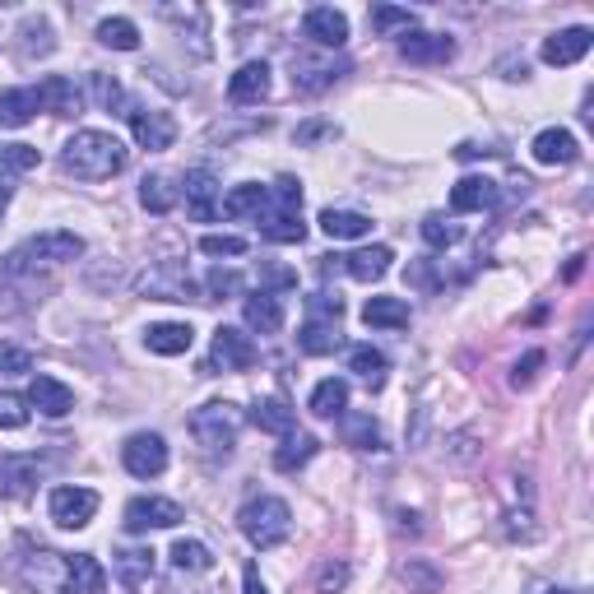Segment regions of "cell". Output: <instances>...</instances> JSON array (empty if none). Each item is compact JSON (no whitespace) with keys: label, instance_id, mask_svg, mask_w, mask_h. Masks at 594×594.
Instances as JSON below:
<instances>
[{"label":"cell","instance_id":"cell-25","mask_svg":"<svg viewBox=\"0 0 594 594\" xmlns=\"http://www.w3.org/2000/svg\"><path fill=\"white\" fill-rule=\"evenodd\" d=\"M241 316H247V325L256 330V335H279L283 330V302H279V293L260 289L241 302Z\"/></svg>","mask_w":594,"mask_h":594},{"label":"cell","instance_id":"cell-37","mask_svg":"<svg viewBox=\"0 0 594 594\" xmlns=\"http://www.w3.org/2000/svg\"><path fill=\"white\" fill-rule=\"evenodd\" d=\"M321 233L335 237V241H354V237H367L371 233V218L358 214V209H325L321 214Z\"/></svg>","mask_w":594,"mask_h":594},{"label":"cell","instance_id":"cell-34","mask_svg":"<svg viewBox=\"0 0 594 594\" xmlns=\"http://www.w3.org/2000/svg\"><path fill=\"white\" fill-rule=\"evenodd\" d=\"M65 576H71V594H98L107 585V571L94 553H75L65 558Z\"/></svg>","mask_w":594,"mask_h":594},{"label":"cell","instance_id":"cell-18","mask_svg":"<svg viewBox=\"0 0 594 594\" xmlns=\"http://www.w3.org/2000/svg\"><path fill=\"white\" fill-rule=\"evenodd\" d=\"M530 153H534V163H543V168H571V163L581 159V144H576L571 130L548 126V130H539V136H534Z\"/></svg>","mask_w":594,"mask_h":594},{"label":"cell","instance_id":"cell-38","mask_svg":"<svg viewBox=\"0 0 594 594\" xmlns=\"http://www.w3.org/2000/svg\"><path fill=\"white\" fill-rule=\"evenodd\" d=\"M14 37H19V56H24V61H33V56H52V52H56V33H52L47 19H24Z\"/></svg>","mask_w":594,"mask_h":594},{"label":"cell","instance_id":"cell-20","mask_svg":"<svg viewBox=\"0 0 594 594\" xmlns=\"http://www.w3.org/2000/svg\"><path fill=\"white\" fill-rule=\"evenodd\" d=\"M400 56L413 61V65H446L455 56V37H446V33H404Z\"/></svg>","mask_w":594,"mask_h":594},{"label":"cell","instance_id":"cell-1","mask_svg":"<svg viewBox=\"0 0 594 594\" xmlns=\"http://www.w3.org/2000/svg\"><path fill=\"white\" fill-rule=\"evenodd\" d=\"M79 256H84V237H79V233H71V228H47V233L29 237L24 247H14V251L6 256V266H0V274H6L10 283H19V279L42 283L52 270L75 266Z\"/></svg>","mask_w":594,"mask_h":594},{"label":"cell","instance_id":"cell-60","mask_svg":"<svg viewBox=\"0 0 594 594\" xmlns=\"http://www.w3.org/2000/svg\"><path fill=\"white\" fill-rule=\"evenodd\" d=\"M539 594H562V590H539Z\"/></svg>","mask_w":594,"mask_h":594},{"label":"cell","instance_id":"cell-10","mask_svg":"<svg viewBox=\"0 0 594 594\" xmlns=\"http://www.w3.org/2000/svg\"><path fill=\"white\" fill-rule=\"evenodd\" d=\"M186 511L177 501L168 497H136L126 506V530L130 534H149V530H172V525H182Z\"/></svg>","mask_w":594,"mask_h":594},{"label":"cell","instance_id":"cell-6","mask_svg":"<svg viewBox=\"0 0 594 594\" xmlns=\"http://www.w3.org/2000/svg\"><path fill=\"white\" fill-rule=\"evenodd\" d=\"M136 293L149 302H201V289H195L191 270L182 260H159L136 279Z\"/></svg>","mask_w":594,"mask_h":594},{"label":"cell","instance_id":"cell-15","mask_svg":"<svg viewBox=\"0 0 594 594\" xmlns=\"http://www.w3.org/2000/svg\"><path fill=\"white\" fill-rule=\"evenodd\" d=\"M42 474H47V460L42 455H6L0 460V493L6 497H29V493H37Z\"/></svg>","mask_w":594,"mask_h":594},{"label":"cell","instance_id":"cell-17","mask_svg":"<svg viewBox=\"0 0 594 594\" xmlns=\"http://www.w3.org/2000/svg\"><path fill=\"white\" fill-rule=\"evenodd\" d=\"M33 94H37V107H42V112H52V117H79V112H84L79 84H75V79H65V75H47Z\"/></svg>","mask_w":594,"mask_h":594},{"label":"cell","instance_id":"cell-21","mask_svg":"<svg viewBox=\"0 0 594 594\" xmlns=\"http://www.w3.org/2000/svg\"><path fill=\"white\" fill-rule=\"evenodd\" d=\"M24 400H29L42 418H65V413L75 409V390L65 386V381H56V377H33Z\"/></svg>","mask_w":594,"mask_h":594},{"label":"cell","instance_id":"cell-23","mask_svg":"<svg viewBox=\"0 0 594 594\" xmlns=\"http://www.w3.org/2000/svg\"><path fill=\"white\" fill-rule=\"evenodd\" d=\"M191 344H195V330L186 321H159V325L144 330V348L149 354H159V358L191 354Z\"/></svg>","mask_w":594,"mask_h":594},{"label":"cell","instance_id":"cell-2","mask_svg":"<svg viewBox=\"0 0 594 594\" xmlns=\"http://www.w3.org/2000/svg\"><path fill=\"white\" fill-rule=\"evenodd\" d=\"M126 144L117 136H107V130H75L71 140L61 149V172L75 182H107L126 172Z\"/></svg>","mask_w":594,"mask_h":594},{"label":"cell","instance_id":"cell-55","mask_svg":"<svg viewBox=\"0 0 594 594\" xmlns=\"http://www.w3.org/2000/svg\"><path fill=\"white\" fill-rule=\"evenodd\" d=\"M29 306V298H24V289H14V283H0V316H19Z\"/></svg>","mask_w":594,"mask_h":594},{"label":"cell","instance_id":"cell-47","mask_svg":"<svg viewBox=\"0 0 594 594\" xmlns=\"http://www.w3.org/2000/svg\"><path fill=\"white\" fill-rule=\"evenodd\" d=\"M24 371H33V354L10 339H0V377H24Z\"/></svg>","mask_w":594,"mask_h":594},{"label":"cell","instance_id":"cell-28","mask_svg":"<svg viewBox=\"0 0 594 594\" xmlns=\"http://www.w3.org/2000/svg\"><path fill=\"white\" fill-rule=\"evenodd\" d=\"M270 209V186H260V182H241L224 195V209L218 214H228V218H260Z\"/></svg>","mask_w":594,"mask_h":594},{"label":"cell","instance_id":"cell-54","mask_svg":"<svg viewBox=\"0 0 594 594\" xmlns=\"http://www.w3.org/2000/svg\"><path fill=\"white\" fill-rule=\"evenodd\" d=\"M209 293L214 298H233V293H241V274L237 270H224V266H218V270H209Z\"/></svg>","mask_w":594,"mask_h":594},{"label":"cell","instance_id":"cell-59","mask_svg":"<svg viewBox=\"0 0 594 594\" xmlns=\"http://www.w3.org/2000/svg\"><path fill=\"white\" fill-rule=\"evenodd\" d=\"M6 205H10V195H0V218H6Z\"/></svg>","mask_w":594,"mask_h":594},{"label":"cell","instance_id":"cell-41","mask_svg":"<svg viewBox=\"0 0 594 594\" xmlns=\"http://www.w3.org/2000/svg\"><path fill=\"white\" fill-rule=\"evenodd\" d=\"M344 418V442L358 451H381V428L371 423V413H339Z\"/></svg>","mask_w":594,"mask_h":594},{"label":"cell","instance_id":"cell-16","mask_svg":"<svg viewBox=\"0 0 594 594\" xmlns=\"http://www.w3.org/2000/svg\"><path fill=\"white\" fill-rule=\"evenodd\" d=\"M214 367H224V371H251L256 367L251 335H241L237 325H218L214 330Z\"/></svg>","mask_w":594,"mask_h":594},{"label":"cell","instance_id":"cell-5","mask_svg":"<svg viewBox=\"0 0 594 594\" xmlns=\"http://www.w3.org/2000/svg\"><path fill=\"white\" fill-rule=\"evenodd\" d=\"M237 432H241V409L228 400H209L191 413V436L209 455H228L237 446Z\"/></svg>","mask_w":594,"mask_h":594},{"label":"cell","instance_id":"cell-11","mask_svg":"<svg viewBox=\"0 0 594 594\" xmlns=\"http://www.w3.org/2000/svg\"><path fill=\"white\" fill-rule=\"evenodd\" d=\"M130 117V136H136L140 149L149 153H163L177 144V121H172V112H159V107H136V112H126Z\"/></svg>","mask_w":594,"mask_h":594},{"label":"cell","instance_id":"cell-45","mask_svg":"<svg viewBox=\"0 0 594 594\" xmlns=\"http://www.w3.org/2000/svg\"><path fill=\"white\" fill-rule=\"evenodd\" d=\"M89 94H94L98 107H107V112H112V107H126V89H121L112 75H102V71L89 75Z\"/></svg>","mask_w":594,"mask_h":594},{"label":"cell","instance_id":"cell-24","mask_svg":"<svg viewBox=\"0 0 594 594\" xmlns=\"http://www.w3.org/2000/svg\"><path fill=\"white\" fill-rule=\"evenodd\" d=\"M335 260L344 266V274H348V279H358V283H377V279H386V274H390L395 251H390V247H363V251H354V256H335Z\"/></svg>","mask_w":594,"mask_h":594},{"label":"cell","instance_id":"cell-36","mask_svg":"<svg viewBox=\"0 0 594 594\" xmlns=\"http://www.w3.org/2000/svg\"><path fill=\"white\" fill-rule=\"evenodd\" d=\"M316 451H321V442H316L312 432H289V436H283V446L274 451V469H279V474H293V469H302Z\"/></svg>","mask_w":594,"mask_h":594},{"label":"cell","instance_id":"cell-9","mask_svg":"<svg viewBox=\"0 0 594 594\" xmlns=\"http://www.w3.org/2000/svg\"><path fill=\"white\" fill-rule=\"evenodd\" d=\"M121 465L136 474V478H159V474L168 469V442H163L159 432H136V436H126Z\"/></svg>","mask_w":594,"mask_h":594},{"label":"cell","instance_id":"cell-51","mask_svg":"<svg viewBox=\"0 0 594 594\" xmlns=\"http://www.w3.org/2000/svg\"><path fill=\"white\" fill-rule=\"evenodd\" d=\"M400 576H404V581H413V585H418V594H436V590H442V576H436V571H432L428 562H404V566H400Z\"/></svg>","mask_w":594,"mask_h":594},{"label":"cell","instance_id":"cell-35","mask_svg":"<svg viewBox=\"0 0 594 594\" xmlns=\"http://www.w3.org/2000/svg\"><path fill=\"white\" fill-rule=\"evenodd\" d=\"M348 371H354L367 390H381L386 386V354L381 348H371V344L348 348Z\"/></svg>","mask_w":594,"mask_h":594},{"label":"cell","instance_id":"cell-50","mask_svg":"<svg viewBox=\"0 0 594 594\" xmlns=\"http://www.w3.org/2000/svg\"><path fill=\"white\" fill-rule=\"evenodd\" d=\"M348 585V562H325L312 581V594H339Z\"/></svg>","mask_w":594,"mask_h":594},{"label":"cell","instance_id":"cell-19","mask_svg":"<svg viewBox=\"0 0 594 594\" xmlns=\"http://www.w3.org/2000/svg\"><path fill=\"white\" fill-rule=\"evenodd\" d=\"M497 201H501V186L493 177H460L451 186V209L455 214H488V209H497Z\"/></svg>","mask_w":594,"mask_h":594},{"label":"cell","instance_id":"cell-43","mask_svg":"<svg viewBox=\"0 0 594 594\" xmlns=\"http://www.w3.org/2000/svg\"><path fill=\"white\" fill-rule=\"evenodd\" d=\"M98 42H102V47H112V52H136L140 47V29L136 24H130V19H102V24H98Z\"/></svg>","mask_w":594,"mask_h":594},{"label":"cell","instance_id":"cell-39","mask_svg":"<svg viewBox=\"0 0 594 594\" xmlns=\"http://www.w3.org/2000/svg\"><path fill=\"white\" fill-rule=\"evenodd\" d=\"M33 112H37V94L33 89H6V94H0V130L29 126Z\"/></svg>","mask_w":594,"mask_h":594},{"label":"cell","instance_id":"cell-49","mask_svg":"<svg viewBox=\"0 0 594 594\" xmlns=\"http://www.w3.org/2000/svg\"><path fill=\"white\" fill-rule=\"evenodd\" d=\"M24 423H29V400H24V395L0 390V428L14 432V428H24Z\"/></svg>","mask_w":594,"mask_h":594},{"label":"cell","instance_id":"cell-26","mask_svg":"<svg viewBox=\"0 0 594 594\" xmlns=\"http://www.w3.org/2000/svg\"><path fill=\"white\" fill-rule=\"evenodd\" d=\"M590 42H594V33L590 29H562V33H553V37H543V61L548 65H576L585 52H590Z\"/></svg>","mask_w":594,"mask_h":594},{"label":"cell","instance_id":"cell-13","mask_svg":"<svg viewBox=\"0 0 594 594\" xmlns=\"http://www.w3.org/2000/svg\"><path fill=\"white\" fill-rule=\"evenodd\" d=\"M24 581L37 594H71V576H65V553H52V548H37V553L24 558Z\"/></svg>","mask_w":594,"mask_h":594},{"label":"cell","instance_id":"cell-32","mask_svg":"<svg viewBox=\"0 0 594 594\" xmlns=\"http://www.w3.org/2000/svg\"><path fill=\"white\" fill-rule=\"evenodd\" d=\"M177 201H182V186L172 177H163V172H149V177L140 182V205L149 214H172V209H177Z\"/></svg>","mask_w":594,"mask_h":594},{"label":"cell","instance_id":"cell-44","mask_svg":"<svg viewBox=\"0 0 594 594\" xmlns=\"http://www.w3.org/2000/svg\"><path fill=\"white\" fill-rule=\"evenodd\" d=\"M168 558H172V566H177V571H209L214 566V553L201 539H177Z\"/></svg>","mask_w":594,"mask_h":594},{"label":"cell","instance_id":"cell-7","mask_svg":"<svg viewBox=\"0 0 594 594\" xmlns=\"http://www.w3.org/2000/svg\"><path fill=\"white\" fill-rule=\"evenodd\" d=\"M47 511H52V520L61 525V530H84L94 516H98V493L94 488H52V501H47Z\"/></svg>","mask_w":594,"mask_h":594},{"label":"cell","instance_id":"cell-8","mask_svg":"<svg viewBox=\"0 0 594 594\" xmlns=\"http://www.w3.org/2000/svg\"><path fill=\"white\" fill-rule=\"evenodd\" d=\"M182 201H186V214L195 224H214L218 209H224V195H218V177L209 168H191L182 177Z\"/></svg>","mask_w":594,"mask_h":594},{"label":"cell","instance_id":"cell-53","mask_svg":"<svg viewBox=\"0 0 594 594\" xmlns=\"http://www.w3.org/2000/svg\"><path fill=\"white\" fill-rule=\"evenodd\" d=\"M539 367H543V354L539 348H530V354H525L516 367H511V386L516 390H525V386H534V377H539Z\"/></svg>","mask_w":594,"mask_h":594},{"label":"cell","instance_id":"cell-46","mask_svg":"<svg viewBox=\"0 0 594 594\" xmlns=\"http://www.w3.org/2000/svg\"><path fill=\"white\" fill-rule=\"evenodd\" d=\"M423 241H428V247H436V251H442V247H455V241H460V228L451 224V218H442V214H428V218H423Z\"/></svg>","mask_w":594,"mask_h":594},{"label":"cell","instance_id":"cell-29","mask_svg":"<svg viewBox=\"0 0 594 594\" xmlns=\"http://www.w3.org/2000/svg\"><path fill=\"white\" fill-rule=\"evenodd\" d=\"M363 321H367L371 330H409L413 312H409L404 298H367Z\"/></svg>","mask_w":594,"mask_h":594},{"label":"cell","instance_id":"cell-42","mask_svg":"<svg viewBox=\"0 0 594 594\" xmlns=\"http://www.w3.org/2000/svg\"><path fill=\"white\" fill-rule=\"evenodd\" d=\"M413 24H418V14L404 6H371V29L381 37H395V33L404 37V33H413Z\"/></svg>","mask_w":594,"mask_h":594},{"label":"cell","instance_id":"cell-14","mask_svg":"<svg viewBox=\"0 0 594 594\" xmlns=\"http://www.w3.org/2000/svg\"><path fill=\"white\" fill-rule=\"evenodd\" d=\"M302 37H312L316 47H325V52H335V47L348 42V14L335 10V6H312L302 14Z\"/></svg>","mask_w":594,"mask_h":594},{"label":"cell","instance_id":"cell-27","mask_svg":"<svg viewBox=\"0 0 594 594\" xmlns=\"http://www.w3.org/2000/svg\"><path fill=\"white\" fill-rule=\"evenodd\" d=\"M251 423L260 432H274V436H289L298 432V409L289 400H279V395H270V400H256L251 404Z\"/></svg>","mask_w":594,"mask_h":594},{"label":"cell","instance_id":"cell-22","mask_svg":"<svg viewBox=\"0 0 594 594\" xmlns=\"http://www.w3.org/2000/svg\"><path fill=\"white\" fill-rule=\"evenodd\" d=\"M228 98L237 107H256V102H266L270 98V65L266 61H247L241 71L228 79Z\"/></svg>","mask_w":594,"mask_h":594},{"label":"cell","instance_id":"cell-48","mask_svg":"<svg viewBox=\"0 0 594 594\" xmlns=\"http://www.w3.org/2000/svg\"><path fill=\"white\" fill-rule=\"evenodd\" d=\"M201 251L205 256H247V237H237V233H205Z\"/></svg>","mask_w":594,"mask_h":594},{"label":"cell","instance_id":"cell-58","mask_svg":"<svg viewBox=\"0 0 594 594\" xmlns=\"http://www.w3.org/2000/svg\"><path fill=\"white\" fill-rule=\"evenodd\" d=\"M260 279H266V283H274V289H289V283H293V270H260Z\"/></svg>","mask_w":594,"mask_h":594},{"label":"cell","instance_id":"cell-57","mask_svg":"<svg viewBox=\"0 0 594 594\" xmlns=\"http://www.w3.org/2000/svg\"><path fill=\"white\" fill-rule=\"evenodd\" d=\"M241 594H270V585L260 581V571H256V566H247V576H241Z\"/></svg>","mask_w":594,"mask_h":594},{"label":"cell","instance_id":"cell-33","mask_svg":"<svg viewBox=\"0 0 594 594\" xmlns=\"http://www.w3.org/2000/svg\"><path fill=\"white\" fill-rule=\"evenodd\" d=\"M339 344H344L339 321H306V325L298 330V348H302V354H312V358L335 354Z\"/></svg>","mask_w":594,"mask_h":594},{"label":"cell","instance_id":"cell-4","mask_svg":"<svg viewBox=\"0 0 594 594\" xmlns=\"http://www.w3.org/2000/svg\"><path fill=\"white\" fill-rule=\"evenodd\" d=\"M260 237L279 241V247H293V241L306 237V224H302V186L293 177H279L270 186V209L260 214Z\"/></svg>","mask_w":594,"mask_h":594},{"label":"cell","instance_id":"cell-52","mask_svg":"<svg viewBox=\"0 0 594 594\" xmlns=\"http://www.w3.org/2000/svg\"><path fill=\"white\" fill-rule=\"evenodd\" d=\"M344 316V302L330 298V293H312L306 298V321H339Z\"/></svg>","mask_w":594,"mask_h":594},{"label":"cell","instance_id":"cell-56","mask_svg":"<svg viewBox=\"0 0 594 594\" xmlns=\"http://www.w3.org/2000/svg\"><path fill=\"white\" fill-rule=\"evenodd\" d=\"M446 446H451L446 455H451V460H460V465H465V460H474V436H469V432L446 436Z\"/></svg>","mask_w":594,"mask_h":594},{"label":"cell","instance_id":"cell-31","mask_svg":"<svg viewBox=\"0 0 594 594\" xmlns=\"http://www.w3.org/2000/svg\"><path fill=\"white\" fill-rule=\"evenodd\" d=\"M153 548H121V553L112 558V566H117V581L126 585V590H140L149 576H153Z\"/></svg>","mask_w":594,"mask_h":594},{"label":"cell","instance_id":"cell-3","mask_svg":"<svg viewBox=\"0 0 594 594\" xmlns=\"http://www.w3.org/2000/svg\"><path fill=\"white\" fill-rule=\"evenodd\" d=\"M237 525L241 534H247L251 548H260V553H270V548H279L283 539L293 534V511L283 497H256L237 511Z\"/></svg>","mask_w":594,"mask_h":594},{"label":"cell","instance_id":"cell-40","mask_svg":"<svg viewBox=\"0 0 594 594\" xmlns=\"http://www.w3.org/2000/svg\"><path fill=\"white\" fill-rule=\"evenodd\" d=\"M306 409H312L316 418H339V413L348 409V381H344V377H325V381L312 390Z\"/></svg>","mask_w":594,"mask_h":594},{"label":"cell","instance_id":"cell-30","mask_svg":"<svg viewBox=\"0 0 594 594\" xmlns=\"http://www.w3.org/2000/svg\"><path fill=\"white\" fill-rule=\"evenodd\" d=\"M42 159L33 144H0V195H10L14 182L24 177V172H33Z\"/></svg>","mask_w":594,"mask_h":594},{"label":"cell","instance_id":"cell-12","mask_svg":"<svg viewBox=\"0 0 594 594\" xmlns=\"http://www.w3.org/2000/svg\"><path fill=\"white\" fill-rule=\"evenodd\" d=\"M348 75V65L335 56H293V89L298 94H325L330 84H339Z\"/></svg>","mask_w":594,"mask_h":594}]
</instances>
